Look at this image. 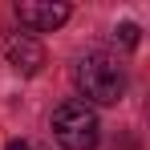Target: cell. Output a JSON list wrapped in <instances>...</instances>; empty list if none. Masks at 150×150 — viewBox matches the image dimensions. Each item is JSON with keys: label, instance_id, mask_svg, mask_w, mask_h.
<instances>
[{"label": "cell", "instance_id": "cell-2", "mask_svg": "<svg viewBox=\"0 0 150 150\" xmlns=\"http://www.w3.org/2000/svg\"><path fill=\"white\" fill-rule=\"evenodd\" d=\"M53 138L65 150H93L98 138H101V122L85 101L69 98L53 110Z\"/></svg>", "mask_w": 150, "mask_h": 150}, {"label": "cell", "instance_id": "cell-3", "mask_svg": "<svg viewBox=\"0 0 150 150\" xmlns=\"http://www.w3.org/2000/svg\"><path fill=\"white\" fill-rule=\"evenodd\" d=\"M16 21L33 33H53V28H61L69 21V4H61V0H21Z\"/></svg>", "mask_w": 150, "mask_h": 150}, {"label": "cell", "instance_id": "cell-5", "mask_svg": "<svg viewBox=\"0 0 150 150\" xmlns=\"http://www.w3.org/2000/svg\"><path fill=\"white\" fill-rule=\"evenodd\" d=\"M114 37L122 41L126 49H134V45H138V25H134V21H122V25L114 28Z\"/></svg>", "mask_w": 150, "mask_h": 150}, {"label": "cell", "instance_id": "cell-6", "mask_svg": "<svg viewBox=\"0 0 150 150\" xmlns=\"http://www.w3.org/2000/svg\"><path fill=\"white\" fill-rule=\"evenodd\" d=\"M4 150H28V142H25V138H12V142H8Z\"/></svg>", "mask_w": 150, "mask_h": 150}, {"label": "cell", "instance_id": "cell-1", "mask_svg": "<svg viewBox=\"0 0 150 150\" xmlns=\"http://www.w3.org/2000/svg\"><path fill=\"white\" fill-rule=\"evenodd\" d=\"M77 89L98 105H114L126 93V73L110 53H85L77 61Z\"/></svg>", "mask_w": 150, "mask_h": 150}, {"label": "cell", "instance_id": "cell-4", "mask_svg": "<svg viewBox=\"0 0 150 150\" xmlns=\"http://www.w3.org/2000/svg\"><path fill=\"white\" fill-rule=\"evenodd\" d=\"M4 61L16 69V73H41V65H45V49H41V41L37 37H28V33H12L8 41H4Z\"/></svg>", "mask_w": 150, "mask_h": 150}]
</instances>
